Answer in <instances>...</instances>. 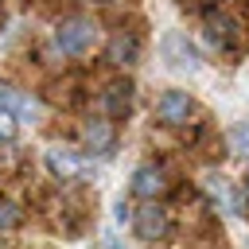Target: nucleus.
<instances>
[{
	"instance_id": "nucleus-10",
	"label": "nucleus",
	"mask_w": 249,
	"mask_h": 249,
	"mask_svg": "<svg viewBox=\"0 0 249 249\" xmlns=\"http://www.w3.org/2000/svg\"><path fill=\"white\" fill-rule=\"evenodd\" d=\"M128 109H132V86L128 82H113L105 89V113L109 117H128Z\"/></svg>"
},
{
	"instance_id": "nucleus-3",
	"label": "nucleus",
	"mask_w": 249,
	"mask_h": 249,
	"mask_svg": "<svg viewBox=\"0 0 249 249\" xmlns=\"http://www.w3.org/2000/svg\"><path fill=\"white\" fill-rule=\"evenodd\" d=\"M163 58L175 70H198V51L187 43V35H167L163 39Z\"/></svg>"
},
{
	"instance_id": "nucleus-14",
	"label": "nucleus",
	"mask_w": 249,
	"mask_h": 249,
	"mask_svg": "<svg viewBox=\"0 0 249 249\" xmlns=\"http://www.w3.org/2000/svg\"><path fill=\"white\" fill-rule=\"evenodd\" d=\"M12 136H16V117L0 109V144H4V140H12Z\"/></svg>"
},
{
	"instance_id": "nucleus-9",
	"label": "nucleus",
	"mask_w": 249,
	"mask_h": 249,
	"mask_svg": "<svg viewBox=\"0 0 249 249\" xmlns=\"http://www.w3.org/2000/svg\"><path fill=\"white\" fill-rule=\"evenodd\" d=\"M47 167H51L58 179H66V175H78L86 163H82V156L70 152V148H51V152H47Z\"/></svg>"
},
{
	"instance_id": "nucleus-16",
	"label": "nucleus",
	"mask_w": 249,
	"mask_h": 249,
	"mask_svg": "<svg viewBox=\"0 0 249 249\" xmlns=\"http://www.w3.org/2000/svg\"><path fill=\"white\" fill-rule=\"evenodd\" d=\"M89 4H113V0H89Z\"/></svg>"
},
{
	"instance_id": "nucleus-8",
	"label": "nucleus",
	"mask_w": 249,
	"mask_h": 249,
	"mask_svg": "<svg viewBox=\"0 0 249 249\" xmlns=\"http://www.w3.org/2000/svg\"><path fill=\"white\" fill-rule=\"evenodd\" d=\"M206 39L210 43H218V47H230L233 39H237V23L226 16V12H206Z\"/></svg>"
},
{
	"instance_id": "nucleus-1",
	"label": "nucleus",
	"mask_w": 249,
	"mask_h": 249,
	"mask_svg": "<svg viewBox=\"0 0 249 249\" xmlns=\"http://www.w3.org/2000/svg\"><path fill=\"white\" fill-rule=\"evenodd\" d=\"M97 39V27L89 19H62L54 27V51L58 54H86Z\"/></svg>"
},
{
	"instance_id": "nucleus-11",
	"label": "nucleus",
	"mask_w": 249,
	"mask_h": 249,
	"mask_svg": "<svg viewBox=\"0 0 249 249\" xmlns=\"http://www.w3.org/2000/svg\"><path fill=\"white\" fill-rule=\"evenodd\" d=\"M86 144H89L93 156L109 152V148H113V124H109V121H89V124H86Z\"/></svg>"
},
{
	"instance_id": "nucleus-4",
	"label": "nucleus",
	"mask_w": 249,
	"mask_h": 249,
	"mask_svg": "<svg viewBox=\"0 0 249 249\" xmlns=\"http://www.w3.org/2000/svg\"><path fill=\"white\" fill-rule=\"evenodd\" d=\"M187 113H191V93H183V89H167V93L156 101V117H160L163 124H183Z\"/></svg>"
},
{
	"instance_id": "nucleus-2",
	"label": "nucleus",
	"mask_w": 249,
	"mask_h": 249,
	"mask_svg": "<svg viewBox=\"0 0 249 249\" xmlns=\"http://www.w3.org/2000/svg\"><path fill=\"white\" fill-rule=\"evenodd\" d=\"M132 226H136V233H140L144 241H160V237L167 233V226H171V222H167V210H163V206L148 202V206L132 218Z\"/></svg>"
},
{
	"instance_id": "nucleus-6",
	"label": "nucleus",
	"mask_w": 249,
	"mask_h": 249,
	"mask_svg": "<svg viewBox=\"0 0 249 249\" xmlns=\"http://www.w3.org/2000/svg\"><path fill=\"white\" fill-rule=\"evenodd\" d=\"M0 109H4V113H12V117H16V124H19V121H35V117H39V101H35V97H27V93H19V89H0Z\"/></svg>"
},
{
	"instance_id": "nucleus-15",
	"label": "nucleus",
	"mask_w": 249,
	"mask_h": 249,
	"mask_svg": "<svg viewBox=\"0 0 249 249\" xmlns=\"http://www.w3.org/2000/svg\"><path fill=\"white\" fill-rule=\"evenodd\" d=\"M105 249H124V245H121V241H117V237L109 233V237H105Z\"/></svg>"
},
{
	"instance_id": "nucleus-12",
	"label": "nucleus",
	"mask_w": 249,
	"mask_h": 249,
	"mask_svg": "<svg viewBox=\"0 0 249 249\" xmlns=\"http://www.w3.org/2000/svg\"><path fill=\"white\" fill-rule=\"evenodd\" d=\"M230 144L237 156H249V124H233L230 128Z\"/></svg>"
},
{
	"instance_id": "nucleus-13",
	"label": "nucleus",
	"mask_w": 249,
	"mask_h": 249,
	"mask_svg": "<svg viewBox=\"0 0 249 249\" xmlns=\"http://www.w3.org/2000/svg\"><path fill=\"white\" fill-rule=\"evenodd\" d=\"M12 226H19V206L0 202V230H12Z\"/></svg>"
},
{
	"instance_id": "nucleus-7",
	"label": "nucleus",
	"mask_w": 249,
	"mask_h": 249,
	"mask_svg": "<svg viewBox=\"0 0 249 249\" xmlns=\"http://www.w3.org/2000/svg\"><path fill=\"white\" fill-rule=\"evenodd\" d=\"M109 62H117V66H132L136 58H140V39L132 35V31H117L113 39H109Z\"/></svg>"
},
{
	"instance_id": "nucleus-5",
	"label": "nucleus",
	"mask_w": 249,
	"mask_h": 249,
	"mask_svg": "<svg viewBox=\"0 0 249 249\" xmlns=\"http://www.w3.org/2000/svg\"><path fill=\"white\" fill-rule=\"evenodd\" d=\"M163 187H167V175H163L156 163H140V167L132 171V195H140V198H156Z\"/></svg>"
}]
</instances>
